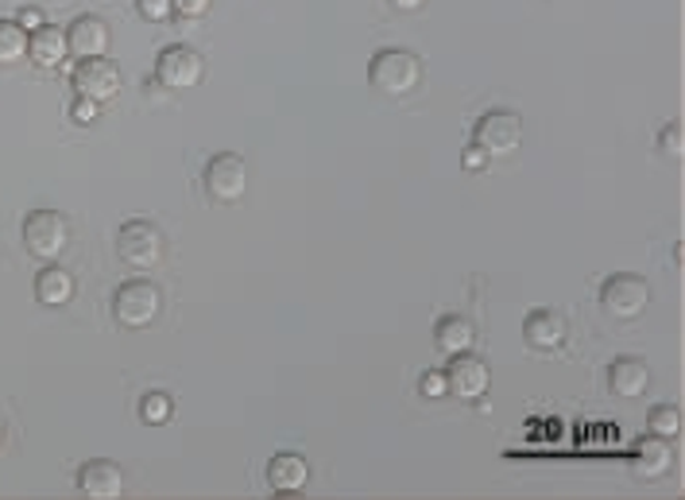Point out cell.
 Instances as JSON below:
<instances>
[{
  "label": "cell",
  "mask_w": 685,
  "mask_h": 500,
  "mask_svg": "<svg viewBox=\"0 0 685 500\" xmlns=\"http://www.w3.org/2000/svg\"><path fill=\"white\" fill-rule=\"evenodd\" d=\"M368 82H372V90L388 93V98H407V93H415L422 82L419 54L403 51V47H384V51H376L372 62H368Z\"/></svg>",
  "instance_id": "1"
},
{
  "label": "cell",
  "mask_w": 685,
  "mask_h": 500,
  "mask_svg": "<svg viewBox=\"0 0 685 500\" xmlns=\"http://www.w3.org/2000/svg\"><path fill=\"white\" fill-rule=\"evenodd\" d=\"M163 310V292L152 279H129L113 295V318L124 330H147Z\"/></svg>",
  "instance_id": "2"
},
{
  "label": "cell",
  "mask_w": 685,
  "mask_h": 500,
  "mask_svg": "<svg viewBox=\"0 0 685 500\" xmlns=\"http://www.w3.org/2000/svg\"><path fill=\"white\" fill-rule=\"evenodd\" d=\"M23 245L39 261H59L70 248V222L59 210H31L28 222H23Z\"/></svg>",
  "instance_id": "3"
},
{
  "label": "cell",
  "mask_w": 685,
  "mask_h": 500,
  "mask_svg": "<svg viewBox=\"0 0 685 500\" xmlns=\"http://www.w3.org/2000/svg\"><path fill=\"white\" fill-rule=\"evenodd\" d=\"M116 253H121V261L129 264V268L147 272L163 261L167 237H163L160 225H152V222H129L116 233Z\"/></svg>",
  "instance_id": "4"
},
{
  "label": "cell",
  "mask_w": 685,
  "mask_h": 500,
  "mask_svg": "<svg viewBox=\"0 0 685 500\" xmlns=\"http://www.w3.org/2000/svg\"><path fill=\"white\" fill-rule=\"evenodd\" d=\"M601 307L612 318H640L651 307V284L635 272H616V276L604 279L601 287Z\"/></svg>",
  "instance_id": "5"
},
{
  "label": "cell",
  "mask_w": 685,
  "mask_h": 500,
  "mask_svg": "<svg viewBox=\"0 0 685 500\" xmlns=\"http://www.w3.org/2000/svg\"><path fill=\"white\" fill-rule=\"evenodd\" d=\"M70 85H74L78 98L105 105V101H113L116 93L124 90V74H121V67H116L113 59H105V54H101V59H82V62H78Z\"/></svg>",
  "instance_id": "6"
},
{
  "label": "cell",
  "mask_w": 685,
  "mask_h": 500,
  "mask_svg": "<svg viewBox=\"0 0 685 500\" xmlns=\"http://www.w3.org/2000/svg\"><path fill=\"white\" fill-rule=\"evenodd\" d=\"M202 183H206V194L214 202H241L248 194V163L236 152H222L206 163Z\"/></svg>",
  "instance_id": "7"
},
{
  "label": "cell",
  "mask_w": 685,
  "mask_h": 500,
  "mask_svg": "<svg viewBox=\"0 0 685 500\" xmlns=\"http://www.w3.org/2000/svg\"><path fill=\"white\" fill-rule=\"evenodd\" d=\"M206 74V62L194 47L186 43H175V47H163L160 59H155V78H160L167 90H194Z\"/></svg>",
  "instance_id": "8"
},
{
  "label": "cell",
  "mask_w": 685,
  "mask_h": 500,
  "mask_svg": "<svg viewBox=\"0 0 685 500\" xmlns=\"http://www.w3.org/2000/svg\"><path fill=\"white\" fill-rule=\"evenodd\" d=\"M472 144H480L488 155L519 152V144H523V116L511 113V109H492V113H484L477 121V140Z\"/></svg>",
  "instance_id": "9"
},
{
  "label": "cell",
  "mask_w": 685,
  "mask_h": 500,
  "mask_svg": "<svg viewBox=\"0 0 685 500\" xmlns=\"http://www.w3.org/2000/svg\"><path fill=\"white\" fill-rule=\"evenodd\" d=\"M446 385H450V396L464 404H477L488 396V388H492V373H488V365L480 361V357L472 354H457L450 361V369H446Z\"/></svg>",
  "instance_id": "10"
},
{
  "label": "cell",
  "mask_w": 685,
  "mask_h": 500,
  "mask_svg": "<svg viewBox=\"0 0 685 500\" xmlns=\"http://www.w3.org/2000/svg\"><path fill=\"white\" fill-rule=\"evenodd\" d=\"M78 489H82V497L93 500H116L124 497V470L109 458H93L78 473Z\"/></svg>",
  "instance_id": "11"
},
{
  "label": "cell",
  "mask_w": 685,
  "mask_h": 500,
  "mask_svg": "<svg viewBox=\"0 0 685 500\" xmlns=\"http://www.w3.org/2000/svg\"><path fill=\"white\" fill-rule=\"evenodd\" d=\"M267 486L279 497L303 493V489L310 486V462H306L303 455H295V450H283V455H275L272 462H267Z\"/></svg>",
  "instance_id": "12"
},
{
  "label": "cell",
  "mask_w": 685,
  "mask_h": 500,
  "mask_svg": "<svg viewBox=\"0 0 685 500\" xmlns=\"http://www.w3.org/2000/svg\"><path fill=\"white\" fill-rule=\"evenodd\" d=\"M523 338L531 349H542V354H554V349L565 346V338H570V326H565V318L558 315V310L542 307V310H531L523 323Z\"/></svg>",
  "instance_id": "13"
},
{
  "label": "cell",
  "mask_w": 685,
  "mask_h": 500,
  "mask_svg": "<svg viewBox=\"0 0 685 500\" xmlns=\"http://www.w3.org/2000/svg\"><path fill=\"white\" fill-rule=\"evenodd\" d=\"M674 466V450H671V439H658V435H647L632 447V470L640 481H658L666 478Z\"/></svg>",
  "instance_id": "14"
},
{
  "label": "cell",
  "mask_w": 685,
  "mask_h": 500,
  "mask_svg": "<svg viewBox=\"0 0 685 500\" xmlns=\"http://www.w3.org/2000/svg\"><path fill=\"white\" fill-rule=\"evenodd\" d=\"M109 23L101 16H78L67 28V47L78 59H101L109 51Z\"/></svg>",
  "instance_id": "15"
},
{
  "label": "cell",
  "mask_w": 685,
  "mask_h": 500,
  "mask_svg": "<svg viewBox=\"0 0 685 500\" xmlns=\"http://www.w3.org/2000/svg\"><path fill=\"white\" fill-rule=\"evenodd\" d=\"M609 388L620 400H640L651 388V365L643 357H616L609 365Z\"/></svg>",
  "instance_id": "16"
},
{
  "label": "cell",
  "mask_w": 685,
  "mask_h": 500,
  "mask_svg": "<svg viewBox=\"0 0 685 500\" xmlns=\"http://www.w3.org/2000/svg\"><path fill=\"white\" fill-rule=\"evenodd\" d=\"M35 299L43 307H67L74 299V276L67 268H59V264H47L35 276Z\"/></svg>",
  "instance_id": "17"
},
{
  "label": "cell",
  "mask_w": 685,
  "mask_h": 500,
  "mask_svg": "<svg viewBox=\"0 0 685 500\" xmlns=\"http://www.w3.org/2000/svg\"><path fill=\"white\" fill-rule=\"evenodd\" d=\"M434 341H438V349L450 357L469 354L472 341H477V326L461 315H446V318H438V326H434Z\"/></svg>",
  "instance_id": "18"
},
{
  "label": "cell",
  "mask_w": 685,
  "mask_h": 500,
  "mask_svg": "<svg viewBox=\"0 0 685 500\" xmlns=\"http://www.w3.org/2000/svg\"><path fill=\"white\" fill-rule=\"evenodd\" d=\"M28 51H31V59H35L39 67H59V62L70 54V47H67V31H62V28H51V23H43V28H39L35 35H31Z\"/></svg>",
  "instance_id": "19"
},
{
  "label": "cell",
  "mask_w": 685,
  "mask_h": 500,
  "mask_svg": "<svg viewBox=\"0 0 685 500\" xmlns=\"http://www.w3.org/2000/svg\"><path fill=\"white\" fill-rule=\"evenodd\" d=\"M28 31L20 28L16 20H0V67H8V62H20L23 54H28Z\"/></svg>",
  "instance_id": "20"
},
{
  "label": "cell",
  "mask_w": 685,
  "mask_h": 500,
  "mask_svg": "<svg viewBox=\"0 0 685 500\" xmlns=\"http://www.w3.org/2000/svg\"><path fill=\"white\" fill-rule=\"evenodd\" d=\"M171 416H175V400H171L167 392H147L144 400H140V419H144L147 427H163Z\"/></svg>",
  "instance_id": "21"
},
{
  "label": "cell",
  "mask_w": 685,
  "mask_h": 500,
  "mask_svg": "<svg viewBox=\"0 0 685 500\" xmlns=\"http://www.w3.org/2000/svg\"><path fill=\"white\" fill-rule=\"evenodd\" d=\"M651 435H658V439H678L682 435V411L674 408V404H658L655 411H651Z\"/></svg>",
  "instance_id": "22"
},
{
  "label": "cell",
  "mask_w": 685,
  "mask_h": 500,
  "mask_svg": "<svg viewBox=\"0 0 685 500\" xmlns=\"http://www.w3.org/2000/svg\"><path fill=\"white\" fill-rule=\"evenodd\" d=\"M658 152L666 155V160H682L685 155V136H682V124H666L663 132H658Z\"/></svg>",
  "instance_id": "23"
},
{
  "label": "cell",
  "mask_w": 685,
  "mask_h": 500,
  "mask_svg": "<svg viewBox=\"0 0 685 500\" xmlns=\"http://www.w3.org/2000/svg\"><path fill=\"white\" fill-rule=\"evenodd\" d=\"M419 392H422V400H442V396H450V385H446V373H438V369L422 373Z\"/></svg>",
  "instance_id": "24"
},
{
  "label": "cell",
  "mask_w": 685,
  "mask_h": 500,
  "mask_svg": "<svg viewBox=\"0 0 685 500\" xmlns=\"http://www.w3.org/2000/svg\"><path fill=\"white\" fill-rule=\"evenodd\" d=\"M136 8H140V16H144L147 23H163L171 12H175L171 0H136Z\"/></svg>",
  "instance_id": "25"
},
{
  "label": "cell",
  "mask_w": 685,
  "mask_h": 500,
  "mask_svg": "<svg viewBox=\"0 0 685 500\" xmlns=\"http://www.w3.org/2000/svg\"><path fill=\"white\" fill-rule=\"evenodd\" d=\"M488 163H492V155H488L480 144H469V147L461 152V167H464V171H484Z\"/></svg>",
  "instance_id": "26"
},
{
  "label": "cell",
  "mask_w": 685,
  "mask_h": 500,
  "mask_svg": "<svg viewBox=\"0 0 685 500\" xmlns=\"http://www.w3.org/2000/svg\"><path fill=\"white\" fill-rule=\"evenodd\" d=\"M175 4L178 16H186V20H198V16H206L209 8H214V0H171Z\"/></svg>",
  "instance_id": "27"
},
{
  "label": "cell",
  "mask_w": 685,
  "mask_h": 500,
  "mask_svg": "<svg viewBox=\"0 0 685 500\" xmlns=\"http://www.w3.org/2000/svg\"><path fill=\"white\" fill-rule=\"evenodd\" d=\"M98 113H101L98 101H85V98H78L74 109H70V116H74L78 124H93V121H98Z\"/></svg>",
  "instance_id": "28"
},
{
  "label": "cell",
  "mask_w": 685,
  "mask_h": 500,
  "mask_svg": "<svg viewBox=\"0 0 685 500\" xmlns=\"http://www.w3.org/2000/svg\"><path fill=\"white\" fill-rule=\"evenodd\" d=\"M16 23H20L23 31H39V28H43V12H39V8H23Z\"/></svg>",
  "instance_id": "29"
},
{
  "label": "cell",
  "mask_w": 685,
  "mask_h": 500,
  "mask_svg": "<svg viewBox=\"0 0 685 500\" xmlns=\"http://www.w3.org/2000/svg\"><path fill=\"white\" fill-rule=\"evenodd\" d=\"M422 4H427V0H391V8H399V12H419Z\"/></svg>",
  "instance_id": "30"
},
{
  "label": "cell",
  "mask_w": 685,
  "mask_h": 500,
  "mask_svg": "<svg viewBox=\"0 0 685 500\" xmlns=\"http://www.w3.org/2000/svg\"><path fill=\"white\" fill-rule=\"evenodd\" d=\"M0 447H4V416H0Z\"/></svg>",
  "instance_id": "31"
}]
</instances>
